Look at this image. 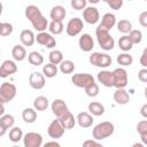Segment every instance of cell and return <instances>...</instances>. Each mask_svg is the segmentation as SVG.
<instances>
[{"mask_svg": "<svg viewBox=\"0 0 147 147\" xmlns=\"http://www.w3.org/2000/svg\"><path fill=\"white\" fill-rule=\"evenodd\" d=\"M24 14H25V17L30 21V23L37 31L41 32V31H45L46 29H48L49 23H48L47 18L44 17V15L41 14L40 9L37 6H34V5L28 6L25 8Z\"/></svg>", "mask_w": 147, "mask_h": 147, "instance_id": "obj_1", "label": "cell"}, {"mask_svg": "<svg viewBox=\"0 0 147 147\" xmlns=\"http://www.w3.org/2000/svg\"><path fill=\"white\" fill-rule=\"evenodd\" d=\"M95 36H96V40H98L99 46L103 51H110L114 48V46H115L114 38L110 36L109 30L103 28L101 24H99L98 28L95 29Z\"/></svg>", "mask_w": 147, "mask_h": 147, "instance_id": "obj_2", "label": "cell"}, {"mask_svg": "<svg viewBox=\"0 0 147 147\" xmlns=\"http://www.w3.org/2000/svg\"><path fill=\"white\" fill-rule=\"evenodd\" d=\"M114 124L110 123V122H101L99 124H96L93 129V139H96V140H103L108 137H110L113 133H114Z\"/></svg>", "mask_w": 147, "mask_h": 147, "instance_id": "obj_3", "label": "cell"}, {"mask_svg": "<svg viewBox=\"0 0 147 147\" xmlns=\"http://www.w3.org/2000/svg\"><path fill=\"white\" fill-rule=\"evenodd\" d=\"M88 61L91 64L99 67V68H107L111 64V57L110 55L106 54V53H99V52H94L90 55Z\"/></svg>", "mask_w": 147, "mask_h": 147, "instance_id": "obj_4", "label": "cell"}, {"mask_svg": "<svg viewBox=\"0 0 147 147\" xmlns=\"http://www.w3.org/2000/svg\"><path fill=\"white\" fill-rule=\"evenodd\" d=\"M16 86L11 83H2L1 86H0V101L6 103V102H9L11 101L15 95H16Z\"/></svg>", "mask_w": 147, "mask_h": 147, "instance_id": "obj_5", "label": "cell"}, {"mask_svg": "<svg viewBox=\"0 0 147 147\" xmlns=\"http://www.w3.org/2000/svg\"><path fill=\"white\" fill-rule=\"evenodd\" d=\"M71 82L77 87L86 88L87 86H90L91 84L94 83V77L91 74H85V72H83V74H75L71 77Z\"/></svg>", "mask_w": 147, "mask_h": 147, "instance_id": "obj_6", "label": "cell"}, {"mask_svg": "<svg viewBox=\"0 0 147 147\" xmlns=\"http://www.w3.org/2000/svg\"><path fill=\"white\" fill-rule=\"evenodd\" d=\"M114 75V86L116 88H124L127 85L129 78H127V72L124 68H116L113 71Z\"/></svg>", "mask_w": 147, "mask_h": 147, "instance_id": "obj_7", "label": "cell"}, {"mask_svg": "<svg viewBox=\"0 0 147 147\" xmlns=\"http://www.w3.org/2000/svg\"><path fill=\"white\" fill-rule=\"evenodd\" d=\"M83 28H84V23H83L82 18H79V17H74V18H71V20L68 22L67 28H65V32H67V34L70 36V37H76L77 34H79V33L82 32Z\"/></svg>", "mask_w": 147, "mask_h": 147, "instance_id": "obj_8", "label": "cell"}, {"mask_svg": "<svg viewBox=\"0 0 147 147\" xmlns=\"http://www.w3.org/2000/svg\"><path fill=\"white\" fill-rule=\"evenodd\" d=\"M64 131L65 129L63 127L61 121L56 117V119H53L51 122V124L48 125V129H47V133L51 138L53 139H59L61 138L63 134H64Z\"/></svg>", "mask_w": 147, "mask_h": 147, "instance_id": "obj_9", "label": "cell"}, {"mask_svg": "<svg viewBox=\"0 0 147 147\" xmlns=\"http://www.w3.org/2000/svg\"><path fill=\"white\" fill-rule=\"evenodd\" d=\"M23 144L25 147H40L42 145V137L37 132H28L23 137Z\"/></svg>", "mask_w": 147, "mask_h": 147, "instance_id": "obj_10", "label": "cell"}, {"mask_svg": "<svg viewBox=\"0 0 147 147\" xmlns=\"http://www.w3.org/2000/svg\"><path fill=\"white\" fill-rule=\"evenodd\" d=\"M36 41L39 45H42L47 48H54L56 46V40L55 38L52 36V33H48L46 31H41L37 34L36 37Z\"/></svg>", "mask_w": 147, "mask_h": 147, "instance_id": "obj_11", "label": "cell"}, {"mask_svg": "<svg viewBox=\"0 0 147 147\" xmlns=\"http://www.w3.org/2000/svg\"><path fill=\"white\" fill-rule=\"evenodd\" d=\"M83 18L88 24H95V23H98V21L100 18L99 10L95 7H93V6L86 7L83 10Z\"/></svg>", "mask_w": 147, "mask_h": 147, "instance_id": "obj_12", "label": "cell"}, {"mask_svg": "<svg viewBox=\"0 0 147 147\" xmlns=\"http://www.w3.org/2000/svg\"><path fill=\"white\" fill-rule=\"evenodd\" d=\"M29 84L34 90H41V88H44L45 87V84H46L45 75L41 74V72H32L29 76Z\"/></svg>", "mask_w": 147, "mask_h": 147, "instance_id": "obj_13", "label": "cell"}, {"mask_svg": "<svg viewBox=\"0 0 147 147\" xmlns=\"http://www.w3.org/2000/svg\"><path fill=\"white\" fill-rule=\"evenodd\" d=\"M17 71V65L14 61L11 60H5L0 67V77L1 78H6L11 76L13 74H15Z\"/></svg>", "mask_w": 147, "mask_h": 147, "instance_id": "obj_14", "label": "cell"}, {"mask_svg": "<svg viewBox=\"0 0 147 147\" xmlns=\"http://www.w3.org/2000/svg\"><path fill=\"white\" fill-rule=\"evenodd\" d=\"M51 108H52L53 114H54L57 118L62 117L63 115H65V114L69 111L67 103H65L63 100H61V99L54 100V101L52 102V105H51Z\"/></svg>", "mask_w": 147, "mask_h": 147, "instance_id": "obj_15", "label": "cell"}, {"mask_svg": "<svg viewBox=\"0 0 147 147\" xmlns=\"http://www.w3.org/2000/svg\"><path fill=\"white\" fill-rule=\"evenodd\" d=\"M78 45L83 52H91L94 47V41H93V38L88 33H83L79 37Z\"/></svg>", "mask_w": 147, "mask_h": 147, "instance_id": "obj_16", "label": "cell"}, {"mask_svg": "<svg viewBox=\"0 0 147 147\" xmlns=\"http://www.w3.org/2000/svg\"><path fill=\"white\" fill-rule=\"evenodd\" d=\"M98 80L106 87H113L114 86V75L113 71L109 70H101L98 74Z\"/></svg>", "mask_w": 147, "mask_h": 147, "instance_id": "obj_17", "label": "cell"}, {"mask_svg": "<svg viewBox=\"0 0 147 147\" xmlns=\"http://www.w3.org/2000/svg\"><path fill=\"white\" fill-rule=\"evenodd\" d=\"M14 123H15V119H14V116L7 114V115H2L0 117V137H2L7 130L11 129L14 126Z\"/></svg>", "mask_w": 147, "mask_h": 147, "instance_id": "obj_18", "label": "cell"}, {"mask_svg": "<svg viewBox=\"0 0 147 147\" xmlns=\"http://www.w3.org/2000/svg\"><path fill=\"white\" fill-rule=\"evenodd\" d=\"M76 119H77L78 125H79L80 127H84V129L92 126V124H93V122H94L93 115H92V114H88V113H86V111L79 113V114L77 115Z\"/></svg>", "mask_w": 147, "mask_h": 147, "instance_id": "obj_19", "label": "cell"}, {"mask_svg": "<svg viewBox=\"0 0 147 147\" xmlns=\"http://www.w3.org/2000/svg\"><path fill=\"white\" fill-rule=\"evenodd\" d=\"M114 100H115V102L117 105L124 106V105L129 103L130 95L124 88H116V91L114 92Z\"/></svg>", "mask_w": 147, "mask_h": 147, "instance_id": "obj_20", "label": "cell"}, {"mask_svg": "<svg viewBox=\"0 0 147 147\" xmlns=\"http://www.w3.org/2000/svg\"><path fill=\"white\" fill-rule=\"evenodd\" d=\"M20 40H21V42H22L23 46L30 47V46H32V45L34 44L36 37H34V33H33L31 30L25 29V30H23V31L21 32V34H20Z\"/></svg>", "mask_w": 147, "mask_h": 147, "instance_id": "obj_21", "label": "cell"}, {"mask_svg": "<svg viewBox=\"0 0 147 147\" xmlns=\"http://www.w3.org/2000/svg\"><path fill=\"white\" fill-rule=\"evenodd\" d=\"M65 15H67V11L62 6H54L49 13L52 21H63L65 18Z\"/></svg>", "mask_w": 147, "mask_h": 147, "instance_id": "obj_22", "label": "cell"}, {"mask_svg": "<svg viewBox=\"0 0 147 147\" xmlns=\"http://www.w3.org/2000/svg\"><path fill=\"white\" fill-rule=\"evenodd\" d=\"M59 119L61 121V123H62V125H63V127H64L65 130H71V129H74V126H75V124H76V121H77L70 111H68L65 115H63V116L60 117Z\"/></svg>", "mask_w": 147, "mask_h": 147, "instance_id": "obj_23", "label": "cell"}, {"mask_svg": "<svg viewBox=\"0 0 147 147\" xmlns=\"http://www.w3.org/2000/svg\"><path fill=\"white\" fill-rule=\"evenodd\" d=\"M100 24L103 28H106L107 30H110L116 24V16L114 14H111V13H106L101 18V23Z\"/></svg>", "mask_w": 147, "mask_h": 147, "instance_id": "obj_24", "label": "cell"}, {"mask_svg": "<svg viewBox=\"0 0 147 147\" xmlns=\"http://www.w3.org/2000/svg\"><path fill=\"white\" fill-rule=\"evenodd\" d=\"M11 56L15 61H23L26 57V51L22 45H15L11 49Z\"/></svg>", "mask_w": 147, "mask_h": 147, "instance_id": "obj_25", "label": "cell"}, {"mask_svg": "<svg viewBox=\"0 0 147 147\" xmlns=\"http://www.w3.org/2000/svg\"><path fill=\"white\" fill-rule=\"evenodd\" d=\"M88 111L93 116H101V115L105 114V107L100 102L92 101V102L88 103Z\"/></svg>", "mask_w": 147, "mask_h": 147, "instance_id": "obj_26", "label": "cell"}, {"mask_svg": "<svg viewBox=\"0 0 147 147\" xmlns=\"http://www.w3.org/2000/svg\"><path fill=\"white\" fill-rule=\"evenodd\" d=\"M22 118L25 123H33L37 119V111L34 108H25L22 111Z\"/></svg>", "mask_w": 147, "mask_h": 147, "instance_id": "obj_27", "label": "cell"}, {"mask_svg": "<svg viewBox=\"0 0 147 147\" xmlns=\"http://www.w3.org/2000/svg\"><path fill=\"white\" fill-rule=\"evenodd\" d=\"M48 99L46 98V96H42V95H40V96H37L36 99H34V101H33V108L36 109V110H38V111H44V110H46L47 109V107H48Z\"/></svg>", "mask_w": 147, "mask_h": 147, "instance_id": "obj_28", "label": "cell"}, {"mask_svg": "<svg viewBox=\"0 0 147 147\" xmlns=\"http://www.w3.org/2000/svg\"><path fill=\"white\" fill-rule=\"evenodd\" d=\"M57 71H59V69H57L56 64L51 63V62L47 63V64H45L42 67V74L45 75L46 78H53V77H55L57 75Z\"/></svg>", "mask_w": 147, "mask_h": 147, "instance_id": "obj_29", "label": "cell"}, {"mask_svg": "<svg viewBox=\"0 0 147 147\" xmlns=\"http://www.w3.org/2000/svg\"><path fill=\"white\" fill-rule=\"evenodd\" d=\"M48 30H49V33H52V34H60V33H62L63 30H64L62 21H52L48 24Z\"/></svg>", "mask_w": 147, "mask_h": 147, "instance_id": "obj_30", "label": "cell"}, {"mask_svg": "<svg viewBox=\"0 0 147 147\" xmlns=\"http://www.w3.org/2000/svg\"><path fill=\"white\" fill-rule=\"evenodd\" d=\"M75 63L71 61V60H63L61 63H60V71L64 75H69L71 72H74L75 70Z\"/></svg>", "mask_w": 147, "mask_h": 147, "instance_id": "obj_31", "label": "cell"}, {"mask_svg": "<svg viewBox=\"0 0 147 147\" xmlns=\"http://www.w3.org/2000/svg\"><path fill=\"white\" fill-rule=\"evenodd\" d=\"M132 46H133V44H132V41L130 40V38H129L127 34L122 36V37L118 39V47H119L123 52H129V51L132 48Z\"/></svg>", "mask_w": 147, "mask_h": 147, "instance_id": "obj_32", "label": "cell"}, {"mask_svg": "<svg viewBox=\"0 0 147 147\" xmlns=\"http://www.w3.org/2000/svg\"><path fill=\"white\" fill-rule=\"evenodd\" d=\"M28 61H29V63L30 64H32V65H40V64H42V62H44V57H42V55L39 53V52H31L29 55H28Z\"/></svg>", "mask_w": 147, "mask_h": 147, "instance_id": "obj_33", "label": "cell"}, {"mask_svg": "<svg viewBox=\"0 0 147 147\" xmlns=\"http://www.w3.org/2000/svg\"><path fill=\"white\" fill-rule=\"evenodd\" d=\"M116 61L122 67H129V65H131L133 63V57L129 53H122V54H119L117 56Z\"/></svg>", "mask_w": 147, "mask_h": 147, "instance_id": "obj_34", "label": "cell"}, {"mask_svg": "<svg viewBox=\"0 0 147 147\" xmlns=\"http://www.w3.org/2000/svg\"><path fill=\"white\" fill-rule=\"evenodd\" d=\"M23 131L21 127L15 126L9 130V140L13 142H18L21 139H23Z\"/></svg>", "mask_w": 147, "mask_h": 147, "instance_id": "obj_35", "label": "cell"}, {"mask_svg": "<svg viewBox=\"0 0 147 147\" xmlns=\"http://www.w3.org/2000/svg\"><path fill=\"white\" fill-rule=\"evenodd\" d=\"M117 30L123 34H129L132 31V24L127 20H121L117 23Z\"/></svg>", "mask_w": 147, "mask_h": 147, "instance_id": "obj_36", "label": "cell"}, {"mask_svg": "<svg viewBox=\"0 0 147 147\" xmlns=\"http://www.w3.org/2000/svg\"><path fill=\"white\" fill-rule=\"evenodd\" d=\"M48 59H49V62H51V63L60 64V63L63 61V54H62V52L59 51V49H53V51H51V53L48 54Z\"/></svg>", "mask_w": 147, "mask_h": 147, "instance_id": "obj_37", "label": "cell"}, {"mask_svg": "<svg viewBox=\"0 0 147 147\" xmlns=\"http://www.w3.org/2000/svg\"><path fill=\"white\" fill-rule=\"evenodd\" d=\"M13 30H14L13 25L8 22H2L0 24V36H2V37L10 36L13 33Z\"/></svg>", "mask_w": 147, "mask_h": 147, "instance_id": "obj_38", "label": "cell"}, {"mask_svg": "<svg viewBox=\"0 0 147 147\" xmlns=\"http://www.w3.org/2000/svg\"><path fill=\"white\" fill-rule=\"evenodd\" d=\"M127 36H129V38H130V40L132 41L133 45L134 44H140L141 40H142V32L140 30H133L132 29V31Z\"/></svg>", "mask_w": 147, "mask_h": 147, "instance_id": "obj_39", "label": "cell"}, {"mask_svg": "<svg viewBox=\"0 0 147 147\" xmlns=\"http://www.w3.org/2000/svg\"><path fill=\"white\" fill-rule=\"evenodd\" d=\"M84 90H85L86 95L91 96V98H94V96H96L99 94V86H98V84L95 82L93 84H91L90 86H87L86 88H84Z\"/></svg>", "mask_w": 147, "mask_h": 147, "instance_id": "obj_40", "label": "cell"}, {"mask_svg": "<svg viewBox=\"0 0 147 147\" xmlns=\"http://www.w3.org/2000/svg\"><path fill=\"white\" fill-rule=\"evenodd\" d=\"M71 7L75 10H84L87 5V0H71Z\"/></svg>", "mask_w": 147, "mask_h": 147, "instance_id": "obj_41", "label": "cell"}, {"mask_svg": "<svg viewBox=\"0 0 147 147\" xmlns=\"http://www.w3.org/2000/svg\"><path fill=\"white\" fill-rule=\"evenodd\" d=\"M111 9H115V10H118L122 8L123 6V0H103Z\"/></svg>", "mask_w": 147, "mask_h": 147, "instance_id": "obj_42", "label": "cell"}, {"mask_svg": "<svg viewBox=\"0 0 147 147\" xmlns=\"http://www.w3.org/2000/svg\"><path fill=\"white\" fill-rule=\"evenodd\" d=\"M137 131L139 134L147 133V119H142L137 124Z\"/></svg>", "mask_w": 147, "mask_h": 147, "instance_id": "obj_43", "label": "cell"}, {"mask_svg": "<svg viewBox=\"0 0 147 147\" xmlns=\"http://www.w3.org/2000/svg\"><path fill=\"white\" fill-rule=\"evenodd\" d=\"M138 78L142 83H147V68H142L138 72Z\"/></svg>", "mask_w": 147, "mask_h": 147, "instance_id": "obj_44", "label": "cell"}, {"mask_svg": "<svg viewBox=\"0 0 147 147\" xmlns=\"http://www.w3.org/2000/svg\"><path fill=\"white\" fill-rule=\"evenodd\" d=\"M139 23H140L141 26L147 28V10L142 11V13L139 15Z\"/></svg>", "mask_w": 147, "mask_h": 147, "instance_id": "obj_45", "label": "cell"}, {"mask_svg": "<svg viewBox=\"0 0 147 147\" xmlns=\"http://www.w3.org/2000/svg\"><path fill=\"white\" fill-rule=\"evenodd\" d=\"M83 146L84 147H92V146H95V147H100L101 144L99 142V140L94 139V140H86L83 142Z\"/></svg>", "mask_w": 147, "mask_h": 147, "instance_id": "obj_46", "label": "cell"}, {"mask_svg": "<svg viewBox=\"0 0 147 147\" xmlns=\"http://www.w3.org/2000/svg\"><path fill=\"white\" fill-rule=\"evenodd\" d=\"M140 64L144 68H147V47L142 51V54L140 56Z\"/></svg>", "mask_w": 147, "mask_h": 147, "instance_id": "obj_47", "label": "cell"}, {"mask_svg": "<svg viewBox=\"0 0 147 147\" xmlns=\"http://www.w3.org/2000/svg\"><path fill=\"white\" fill-rule=\"evenodd\" d=\"M140 115L142 117L147 118V103H145V105L141 106V108H140Z\"/></svg>", "mask_w": 147, "mask_h": 147, "instance_id": "obj_48", "label": "cell"}, {"mask_svg": "<svg viewBox=\"0 0 147 147\" xmlns=\"http://www.w3.org/2000/svg\"><path fill=\"white\" fill-rule=\"evenodd\" d=\"M47 146H56V147H60V144L54 140V141H48V142H46V144H45V147H47Z\"/></svg>", "mask_w": 147, "mask_h": 147, "instance_id": "obj_49", "label": "cell"}, {"mask_svg": "<svg viewBox=\"0 0 147 147\" xmlns=\"http://www.w3.org/2000/svg\"><path fill=\"white\" fill-rule=\"evenodd\" d=\"M140 139H141V142L144 145L147 146V133H144V134H140Z\"/></svg>", "mask_w": 147, "mask_h": 147, "instance_id": "obj_50", "label": "cell"}, {"mask_svg": "<svg viewBox=\"0 0 147 147\" xmlns=\"http://www.w3.org/2000/svg\"><path fill=\"white\" fill-rule=\"evenodd\" d=\"M90 3H92V5H95V3H99L101 0H87Z\"/></svg>", "mask_w": 147, "mask_h": 147, "instance_id": "obj_51", "label": "cell"}, {"mask_svg": "<svg viewBox=\"0 0 147 147\" xmlns=\"http://www.w3.org/2000/svg\"><path fill=\"white\" fill-rule=\"evenodd\" d=\"M144 94H145V96H146V99H147V86H146L145 90H144Z\"/></svg>", "mask_w": 147, "mask_h": 147, "instance_id": "obj_52", "label": "cell"}, {"mask_svg": "<svg viewBox=\"0 0 147 147\" xmlns=\"http://www.w3.org/2000/svg\"><path fill=\"white\" fill-rule=\"evenodd\" d=\"M127 1H132V0H127Z\"/></svg>", "mask_w": 147, "mask_h": 147, "instance_id": "obj_53", "label": "cell"}, {"mask_svg": "<svg viewBox=\"0 0 147 147\" xmlns=\"http://www.w3.org/2000/svg\"><path fill=\"white\" fill-rule=\"evenodd\" d=\"M145 1H147V0H145Z\"/></svg>", "mask_w": 147, "mask_h": 147, "instance_id": "obj_54", "label": "cell"}]
</instances>
